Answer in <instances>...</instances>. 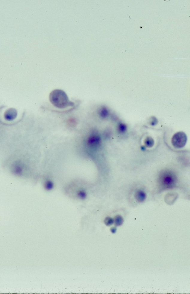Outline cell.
I'll return each instance as SVG.
<instances>
[{
    "instance_id": "obj_11",
    "label": "cell",
    "mask_w": 190,
    "mask_h": 294,
    "mask_svg": "<svg viewBox=\"0 0 190 294\" xmlns=\"http://www.w3.org/2000/svg\"><path fill=\"white\" fill-rule=\"evenodd\" d=\"M118 129L119 133H124L127 130V127L125 124L120 123L118 125Z\"/></svg>"
},
{
    "instance_id": "obj_6",
    "label": "cell",
    "mask_w": 190,
    "mask_h": 294,
    "mask_svg": "<svg viewBox=\"0 0 190 294\" xmlns=\"http://www.w3.org/2000/svg\"><path fill=\"white\" fill-rule=\"evenodd\" d=\"M99 114L101 118L102 119H105L108 117L109 115V111L106 107H102L99 110Z\"/></svg>"
},
{
    "instance_id": "obj_15",
    "label": "cell",
    "mask_w": 190,
    "mask_h": 294,
    "mask_svg": "<svg viewBox=\"0 0 190 294\" xmlns=\"http://www.w3.org/2000/svg\"><path fill=\"white\" fill-rule=\"evenodd\" d=\"M116 228H115V227H112L111 228V231L113 234H115L116 232Z\"/></svg>"
},
{
    "instance_id": "obj_3",
    "label": "cell",
    "mask_w": 190,
    "mask_h": 294,
    "mask_svg": "<svg viewBox=\"0 0 190 294\" xmlns=\"http://www.w3.org/2000/svg\"><path fill=\"white\" fill-rule=\"evenodd\" d=\"M187 137L183 132H179L172 136L171 142L173 146L176 148H182L186 144Z\"/></svg>"
},
{
    "instance_id": "obj_8",
    "label": "cell",
    "mask_w": 190,
    "mask_h": 294,
    "mask_svg": "<svg viewBox=\"0 0 190 294\" xmlns=\"http://www.w3.org/2000/svg\"><path fill=\"white\" fill-rule=\"evenodd\" d=\"M114 220V222L115 225L116 226H120L123 224V219L120 215H117L115 217Z\"/></svg>"
},
{
    "instance_id": "obj_1",
    "label": "cell",
    "mask_w": 190,
    "mask_h": 294,
    "mask_svg": "<svg viewBox=\"0 0 190 294\" xmlns=\"http://www.w3.org/2000/svg\"><path fill=\"white\" fill-rule=\"evenodd\" d=\"M49 100L52 105L58 108H66L74 106V103L70 101L66 93L62 90L56 89L51 92Z\"/></svg>"
},
{
    "instance_id": "obj_13",
    "label": "cell",
    "mask_w": 190,
    "mask_h": 294,
    "mask_svg": "<svg viewBox=\"0 0 190 294\" xmlns=\"http://www.w3.org/2000/svg\"><path fill=\"white\" fill-rule=\"evenodd\" d=\"M22 170V168L19 166H17L15 168V173L16 174L21 173Z\"/></svg>"
},
{
    "instance_id": "obj_16",
    "label": "cell",
    "mask_w": 190,
    "mask_h": 294,
    "mask_svg": "<svg viewBox=\"0 0 190 294\" xmlns=\"http://www.w3.org/2000/svg\"><path fill=\"white\" fill-rule=\"evenodd\" d=\"M141 150H142L143 151H144V150H145V149H146L145 147H144V146H143V147H141Z\"/></svg>"
},
{
    "instance_id": "obj_9",
    "label": "cell",
    "mask_w": 190,
    "mask_h": 294,
    "mask_svg": "<svg viewBox=\"0 0 190 294\" xmlns=\"http://www.w3.org/2000/svg\"><path fill=\"white\" fill-rule=\"evenodd\" d=\"M54 187V183L50 180H48L45 183L44 188L46 190L50 191L52 190L53 189Z\"/></svg>"
},
{
    "instance_id": "obj_7",
    "label": "cell",
    "mask_w": 190,
    "mask_h": 294,
    "mask_svg": "<svg viewBox=\"0 0 190 294\" xmlns=\"http://www.w3.org/2000/svg\"><path fill=\"white\" fill-rule=\"evenodd\" d=\"M155 142L153 138L150 136H148L144 140V144L146 147L151 148L153 147Z\"/></svg>"
},
{
    "instance_id": "obj_4",
    "label": "cell",
    "mask_w": 190,
    "mask_h": 294,
    "mask_svg": "<svg viewBox=\"0 0 190 294\" xmlns=\"http://www.w3.org/2000/svg\"><path fill=\"white\" fill-rule=\"evenodd\" d=\"M102 140L99 134L94 132L91 134L87 138V144L90 148L96 149L101 145Z\"/></svg>"
},
{
    "instance_id": "obj_5",
    "label": "cell",
    "mask_w": 190,
    "mask_h": 294,
    "mask_svg": "<svg viewBox=\"0 0 190 294\" xmlns=\"http://www.w3.org/2000/svg\"><path fill=\"white\" fill-rule=\"evenodd\" d=\"M135 196L137 201L138 202H142L146 199V194L144 191L138 190L135 192Z\"/></svg>"
},
{
    "instance_id": "obj_2",
    "label": "cell",
    "mask_w": 190,
    "mask_h": 294,
    "mask_svg": "<svg viewBox=\"0 0 190 294\" xmlns=\"http://www.w3.org/2000/svg\"><path fill=\"white\" fill-rule=\"evenodd\" d=\"M177 180L175 174L170 171H165L162 172L159 178L160 186L166 189L174 187L177 183Z\"/></svg>"
},
{
    "instance_id": "obj_10",
    "label": "cell",
    "mask_w": 190,
    "mask_h": 294,
    "mask_svg": "<svg viewBox=\"0 0 190 294\" xmlns=\"http://www.w3.org/2000/svg\"><path fill=\"white\" fill-rule=\"evenodd\" d=\"M77 196L80 200H85L86 199L87 196V193L84 190H80L78 191Z\"/></svg>"
},
{
    "instance_id": "obj_14",
    "label": "cell",
    "mask_w": 190,
    "mask_h": 294,
    "mask_svg": "<svg viewBox=\"0 0 190 294\" xmlns=\"http://www.w3.org/2000/svg\"><path fill=\"white\" fill-rule=\"evenodd\" d=\"M158 123V120L155 117H153V118H152V120L151 121L150 124L152 125H155Z\"/></svg>"
},
{
    "instance_id": "obj_12",
    "label": "cell",
    "mask_w": 190,
    "mask_h": 294,
    "mask_svg": "<svg viewBox=\"0 0 190 294\" xmlns=\"http://www.w3.org/2000/svg\"><path fill=\"white\" fill-rule=\"evenodd\" d=\"M104 223L107 226H110L114 223V220L111 217H107L104 220Z\"/></svg>"
}]
</instances>
